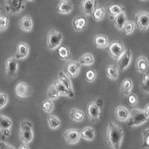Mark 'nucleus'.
Returning a JSON list of instances; mask_svg holds the SVG:
<instances>
[{"label":"nucleus","mask_w":149,"mask_h":149,"mask_svg":"<svg viewBox=\"0 0 149 149\" xmlns=\"http://www.w3.org/2000/svg\"><path fill=\"white\" fill-rule=\"evenodd\" d=\"M9 26V17L5 14H0V32L5 31Z\"/></svg>","instance_id":"39"},{"label":"nucleus","mask_w":149,"mask_h":149,"mask_svg":"<svg viewBox=\"0 0 149 149\" xmlns=\"http://www.w3.org/2000/svg\"><path fill=\"white\" fill-rule=\"evenodd\" d=\"M78 61L81 66H93L95 63V58L93 54L87 52L82 54L78 60Z\"/></svg>","instance_id":"30"},{"label":"nucleus","mask_w":149,"mask_h":149,"mask_svg":"<svg viewBox=\"0 0 149 149\" xmlns=\"http://www.w3.org/2000/svg\"><path fill=\"white\" fill-rule=\"evenodd\" d=\"M149 119V115L144 109L135 107L130 111V116L127 120V126L130 127H135L140 126Z\"/></svg>","instance_id":"3"},{"label":"nucleus","mask_w":149,"mask_h":149,"mask_svg":"<svg viewBox=\"0 0 149 149\" xmlns=\"http://www.w3.org/2000/svg\"><path fill=\"white\" fill-rule=\"evenodd\" d=\"M19 27L24 32H31L34 27L33 19L30 16H24L19 20Z\"/></svg>","instance_id":"24"},{"label":"nucleus","mask_w":149,"mask_h":149,"mask_svg":"<svg viewBox=\"0 0 149 149\" xmlns=\"http://www.w3.org/2000/svg\"><path fill=\"white\" fill-rule=\"evenodd\" d=\"M46 95H47V98H49V99H51L52 101L58 100L60 97H61V95L58 93V90L55 88V86H54L53 84H52L49 86V88L47 90V93H46Z\"/></svg>","instance_id":"35"},{"label":"nucleus","mask_w":149,"mask_h":149,"mask_svg":"<svg viewBox=\"0 0 149 149\" xmlns=\"http://www.w3.org/2000/svg\"><path fill=\"white\" fill-rule=\"evenodd\" d=\"M81 133V139L87 141V142H92L94 140L95 137V130L94 127L91 126H86L83 127L80 130Z\"/></svg>","instance_id":"26"},{"label":"nucleus","mask_w":149,"mask_h":149,"mask_svg":"<svg viewBox=\"0 0 149 149\" xmlns=\"http://www.w3.org/2000/svg\"><path fill=\"white\" fill-rule=\"evenodd\" d=\"M81 68V65L78 63V61H71L68 63L66 66V73L70 78H76L79 74Z\"/></svg>","instance_id":"18"},{"label":"nucleus","mask_w":149,"mask_h":149,"mask_svg":"<svg viewBox=\"0 0 149 149\" xmlns=\"http://www.w3.org/2000/svg\"><path fill=\"white\" fill-rule=\"evenodd\" d=\"M88 20L86 16H76L72 19V27L76 31H82L84 30L87 26Z\"/></svg>","instance_id":"22"},{"label":"nucleus","mask_w":149,"mask_h":149,"mask_svg":"<svg viewBox=\"0 0 149 149\" xmlns=\"http://www.w3.org/2000/svg\"><path fill=\"white\" fill-rule=\"evenodd\" d=\"M0 149H15V148L4 141L0 140Z\"/></svg>","instance_id":"44"},{"label":"nucleus","mask_w":149,"mask_h":149,"mask_svg":"<svg viewBox=\"0 0 149 149\" xmlns=\"http://www.w3.org/2000/svg\"><path fill=\"white\" fill-rule=\"evenodd\" d=\"M18 149H30V148H29V146L28 145L22 144V146H19V148Z\"/></svg>","instance_id":"45"},{"label":"nucleus","mask_w":149,"mask_h":149,"mask_svg":"<svg viewBox=\"0 0 149 149\" xmlns=\"http://www.w3.org/2000/svg\"><path fill=\"white\" fill-rule=\"evenodd\" d=\"M106 75L107 78L113 81H116L119 77V69L116 65H108L106 68Z\"/></svg>","instance_id":"29"},{"label":"nucleus","mask_w":149,"mask_h":149,"mask_svg":"<svg viewBox=\"0 0 149 149\" xmlns=\"http://www.w3.org/2000/svg\"><path fill=\"white\" fill-rule=\"evenodd\" d=\"M42 110L48 114H52L54 111V101L46 98L42 103Z\"/></svg>","instance_id":"36"},{"label":"nucleus","mask_w":149,"mask_h":149,"mask_svg":"<svg viewBox=\"0 0 149 149\" xmlns=\"http://www.w3.org/2000/svg\"><path fill=\"white\" fill-rule=\"evenodd\" d=\"M122 127L113 122H110L107 130V142L112 149H121L124 139Z\"/></svg>","instance_id":"1"},{"label":"nucleus","mask_w":149,"mask_h":149,"mask_svg":"<svg viewBox=\"0 0 149 149\" xmlns=\"http://www.w3.org/2000/svg\"><path fill=\"white\" fill-rule=\"evenodd\" d=\"M63 36L62 33L56 29H52L47 34L46 44L49 51H54L62 45Z\"/></svg>","instance_id":"5"},{"label":"nucleus","mask_w":149,"mask_h":149,"mask_svg":"<svg viewBox=\"0 0 149 149\" xmlns=\"http://www.w3.org/2000/svg\"><path fill=\"white\" fill-rule=\"evenodd\" d=\"M12 125H13V122L8 116L0 114V132L2 134L3 139H7L10 136L11 134L10 129Z\"/></svg>","instance_id":"9"},{"label":"nucleus","mask_w":149,"mask_h":149,"mask_svg":"<svg viewBox=\"0 0 149 149\" xmlns=\"http://www.w3.org/2000/svg\"><path fill=\"white\" fill-rule=\"evenodd\" d=\"M105 15H106V9L101 5H98L95 7V8L93 10L92 17L93 19L96 22H101L104 19Z\"/></svg>","instance_id":"32"},{"label":"nucleus","mask_w":149,"mask_h":149,"mask_svg":"<svg viewBox=\"0 0 149 149\" xmlns=\"http://www.w3.org/2000/svg\"><path fill=\"white\" fill-rule=\"evenodd\" d=\"M84 78L86 82L93 83L97 78V72L94 69H89L85 72Z\"/></svg>","instance_id":"37"},{"label":"nucleus","mask_w":149,"mask_h":149,"mask_svg":"<svg viewBox=\"0 0 149 149\" xmlns=\"http://www.w3.org/2000/svg\"><path fill=\"white\" fill-rule=\"evenodd\" d=\"M136 70L139 73L145 74L148 72L149 68V62L148 58L144 55L139 56L136 61Z\"/></svg>","instance_id":"19"},{"label":"nucleus","mask_w":149,"mask_h":149,"mask_svg":"<svg viewBox=\"0 0 149 149\" xmlns=\"http://www.w3.org/2000/svg\"><path fill=\"white\" fill-rule=\"evenodd\" d=\"M8 103V95L7 93L0 91V110L6 106Z\"/></svg>","instance_id":"42"},{"label":"nucleus","mask_w":149,"mask_h":149,"mask_svg":"<svg viewBox=\"0 0 149 149\" xmlns=\"http://www.w3.org/2000/svg\"><path fill=\"white\" fill-rule=\"evenodd\" d=\"M96 6V0H83L80 5V8L84 15L89 17L92 15Z\"/></svg>","instance_id":"20"},{"label":"nucleus","mask_w":149,"mask_h":149,"mask_svg":"<svg viewBox=\"0 0 149 149\" xmlns=\"http://www.w3.org/2000/svg\"><path fill=\"white\" fill-rule=\"evenodd\" d=\"M127 17H126L125 12L124 11L121 13L120 14L117 15L113 18V25L116 29L119 31L123 30V28L127 22Z\"/></svg>","instance_id":"28"},{"label":"nucleus","mask_w":149,"mask_h":149,"mask_svg":"<svg viewBox=\"0 0 149 149\" xmlns=\"http://www.w3.org/2000/svg\"><path fill=\"white\" fill-rule=\"evenodd\" d=\"M73 9H74V5L70 0H60L59 3L56 8L57 12L62 15L71 14Z\"/></svg>","instance_id":"17"},{"label":"nucleus","mask_w":149,"mask_h":149,"mask_svg":"<svg viewBox=\"0 0 149 149\" xmlns=\"http://www.w3.org/2000/svg\"><path fill=\"white\" fill-rule=\"evenodd\" d=\"M114 116L116 120L120 122H127L130 118V111L123 105H119L114 110Z\"/></svg>","instance_id":"16"},{"label":"nucleus","mask_w":149,"mask_h":149,"mask_svg":"<svg viewBox=\"0 0 149 149\" xmlns=\"http://www.w3.org/2000/svg\"><path fill=\"white\" fill-rule=\"evenodd\" d=\"M15 94L18 98H28L32 94V90L29 84L25 81H19L14 88Z\"/></svg>","instance_id":"11"},{"label":"nucleus","mask_w":149,"mask_h":149,"mask_svg":"<svg viewBox=\"0 0 149 149\" xmlns=\"http://www.w3.org/2000/svg\"><path fill=\"white\" fill-rule=\"evenodd\" d=\"M5 73L10 78H16L19 70L18 60L14 57H10L5 61Z\"/></svg>","instance_id":"10"},{"label":"nucleus","mask_w":149,"mask_h":149,"mask_svg":"<svg viewBox=\"0 0 149 149\" xmlns=\"http://www.w3.org/2000/svg\"><path fill=\"white\" fill-rule=\"evenodd\" d=\"M29 53H30V47L27 42H19L17 44L16 53L14 57L18 61H20L27 58Z\"/></svg>","instance_id":"15"},{"label":"nucleus","mask_w":149,"mask_h":149,"mask_svg":"<svg viewBox=\"0 0 149 149\" xmlns=\"http://www.w3.org/2000/svg\"><path fill=\"white\" fill-rule=\"evenodd\" d=\"M136 28L141 31H147L149 29V13L142 10L136 13L134 17Z\"/></svg>","instance_id":"7"},{"label":"nucleus","mask_w":149,"mask_h":149,"mask_svg":"<svg viewBox=\"0 0 149 149\" xmlns=\"http://www.w3.org/2000/svg\"><path fill=\"white\" fill-rule=\"evenodd\" d=\"M26 8V0H5V9L8 14L16 15Z\"/></svg>","instance_id":"6"},{"label":"nucleus","mask_w":149,"mask_h":149,"mask_svg":"<svg viewBox=\"0 0 149 149\" xmlns=\"http://www.w3.org/2000/svg\"><path fill=\"white\" fill-rule=\"evenodd\" d=\"M127 97V103L129 104V105H130L131 107H135L136 106V104H138V97L137 95L134 94V93H131L130 95Z\"/></svg>","instance_id":"43"},{"label":"nucleus","mask_w":149,"mask_h":149,"mask_svg":"<svg viewBox=\"0 0 149 149\" xmlns=\"http://www.w3.org/2000/svg\"><path fill=\"white\" fill-rule=\"evenodd\" d=\"M124 11H125V8L122 5L116 3L110 4L108 6V9H107L108 14L112 18H114L117 15H119V14H120L121 13Z\"/></svg>","instance_id":"31"},{"label":"nucleus","mask_w":149,"mask_h":149,"mask_svg":"<svg viewBox=\"0 0 149 149\" xmlns=\"http://www.w3.org/2000/svg\"><path fill=\"white\" fill-rule=\"evenodd\" d=\"M133 58V54L130 51V49H126L125 52H124V54L121 56L119 59L117 60L118 62V67L119 69V71L124 72L126 70L129 66L131 63Z\"/></svg>","instance_id":"13"},{"label":"nucleus","mask_w":149,"mask_h":149,"mask_svg":"<svg viewBox=\"0 0 149 149\" xmlns=\"http://www.w3.org/2000/svg\"><path fill=\"white\" fill-rule=\"evenodd\" d=\"M63 138L67 144L69 145H75L78 143L81 137V133L78 129L71 128L68 129L63 134Z\"/></svg>","instance_id":"12"},{"label":"nucleus","mask_w":149,"mask_h":149,"mask_svg":"<svg viewBox=\"0 0 149 149\" xmlns=\"http://www.w3.org/2000/svg\"><path fill=\"white\" fill-rule=\"evenodd\" d=\"M34 126L29 120H23L19 125V139L22 144L29 145L34 139Z\"/></svg>","instance_id":"4"},{"label":"nucleus","mask_w":149,"mask_h":149,"mask_svg":"<svg viewBox=\"0 0 149 149\" xmlns=\"http://www.w3.org/2000/svg\"><path fill=\"white\" fill-rule=\"evenodd\" d=\"M135 29L136 25L134 21L127 20L125 26H124L122 31L125 35H130V34H132L134 32Z\"/></svg>","instance_id":"38"},{"label":"nucleus","mask_w":149,"mask_h":149,"mask_svg":"<svg viewBox=\"0 0 149 149\" xmlns=\"http://www.w3.org/2000/svg\"><path fill=\"white\" fill-rule=\"evenodd\" d=\"M144 110H146V113H147L149 115V103L147 104L146 105V107H145Z\"/></svg>","instance_id":"46"},{"label":"nucleus","mask_w":149,"mask_h":149,"mask_svg":"<svg viewBox=\"0 0 149 149\" xmlns=\"http://www.w3.org/2000/svg\"><path fill=\"white\" fill-rule=\"evenodd\" d=\"M93 43L98 49H104L110 46V40L107 36L104 34H97L93 38Z\"/></svg>","instance_id":"25"},{"label":"nucleus","mask_w":149,"mask_h":149,"mask_svg":"<svg viewBox=\"0 0 149 149\" xmlns=\"http://www.w3.org/2000/svg\"><path fill=\"white\" fill-rule=\"evenodd\" d=\"M140 1H145V0H140Z\"/></svg>","instance_id":"49"},{"label":"nucleus","mask_w":149,"mask_h":149,"mask_svg":"<svg viewBox=\"0 0 149 149\" xmlns=\"http://www.w3.org/2000/svg\"><path fill=\"white\" fill-rule=\"evenodd\" d=\"M56 55L60 60L63 61L70 62L72 60L71 50L67 46L61 45L55 50Z\"/></svg>","instance_id":"21"},{"label":"nucleus","mask_w":149,"mask_h":149,"mask_svg":"<svg viewBox=\"0 0 149 149\" xmlns=\"http://www.w3.org/2000/svg\"><path fill=\"white\" fill-rule=\"evenodd\" d=\"M1 13H2V7L0 6V14H1Z\"/></svg>","instance_id":"47"},{"label":"nucleus","mask_w":149,"mask_h":149,"mask_svg":"<svg viewBox=\"0 0 149 149\" xmlns=\"http://www.w3.org/2000/svg\"><path fill=\"white\" fill-rule=\"evenodd\" d=\"M70 119L75 122H81L85 119V113L81 109L73 107L70 111Z\"/></svg>","instance_id":"27"},{"label":"nucleus","mask_w":149,"mask_h":149,"mask_svg":"<svg viewBox=\"0 0 149 149\" xmlns=\"http://www.w3.org/2000/svg\"><path fill=\"white\" fill-rule=\"evenodd\" d=\"M48 126L52 130H57L61 126V121L57 116L49 114L47 117Z\"/></svg>","instance_id":"33"},{"label":"nucleus","mask_w":149,"mask_h":149,"mask_svg":"<svg viewBox=\"0 0 149 149\" xmlns=\"http://www.w3.org/2000/svg\"><path fill=\"white\" fill-rule=\"evenodd\" d=\"M141 88L146 94H149V74L146 73L142 77Z\"/></svg>","instance_id":"41"},{"label":"nucleus","mask_w":149,"mask_h":149,"mask_svg":"<svg viewBox=\"0 0 149 149\" xmlns=\"http://www.w3.org/2000/svg\"><path fill=\"white\" fill-rule=\"evenodd\" d=\"M58 79L59 80L61 83L63 84V86L66 87V90L69 92L70 97L69 98H73L74 97V90L73 87L72 83L71 78L69 77L67 74L63 71H60L58 72Z\"/></svg>","instance_id":"14"},{"label":"nucleus","mask_w":149,"mask_h":149,"mask_svg":"<svg viewBox=\"0 0 149 149\" xmlns=\"http://www.w3.org/2000/svg\"><path fill=\"white\" fill-rule=\"evenodd\" d=\"M126 48L123 42L114 41L110 43L108 47V54L113 59L118 60L125 52Z\"/></svg>","instance_id":"8"},{"label":"nucleus","mask_w":149,"mask_h":149,"mask_svg":"<svg viewBox=\"0 0 149 149\" xmlns=\"http://www.w3.org/2000/svg\"><path fill=\"white\" fill-rule=\"evenodd\" d=\"M133 88H134V82L130 78H125L122 80L120 84V92L122 96H128L132 93Z\"/></svg>","instance_id":"23"},{"label":"nucleus","mask_w":149,"mask_h":149,"mask_svg":"<svg viewBox=\"0 0 149 149\" xmlns=\"http://www.w3.org/2000/svg\"><path fill=\"white\" fill-rule=\"evenodd\" d=\"M26 1H28V2H32L34 0H26Z\"/></svg>","instance_id":"48"},{"label":"nucleus","mask_w":149,"mask_h":149,"mask_svg":"<svg viewBox=\"0 0 149 149\" xmlns=\"http://www.w3.org/2000/svg\"><path fill=\"white\" fill-rule=\"evenodd\" d=\"M104 102L101 98L89 102L86 107V115L90 122L95 123L100 121L102 116V107Z\"/></svg>","instance_id":"2"},{"label":"nucleus","mask_w":149,"mask_h":149,"mask_svg":"<svg viewBox=\"0 0 149 149\" xmlns=\"http://www.w3.org/2000/svg\"><path fill=\"white\" fill-rule=\"evenodd\" d=\"M142 147L144 148L149 149V127L144 129L142 131Z\"/></svg>","instance_id":"40"},{"label":"nucleus","mask_w":149,"mask_h":149,"mask_svg":"<svg viewBox=\"0 0 149 149\" xmlns=\"http://www.w3.org/2000/svg\"><path fill=\"white\" fill-rule=\"evenodd\" d=\"M53 84L55 86V88L58 90L59 95H61V97H67L69 98L70 97V94H69V92L66 90V87L63 85V84L59 80H54V82H53Z\"/></svg>","instance_id":"34"}]
</instances>
